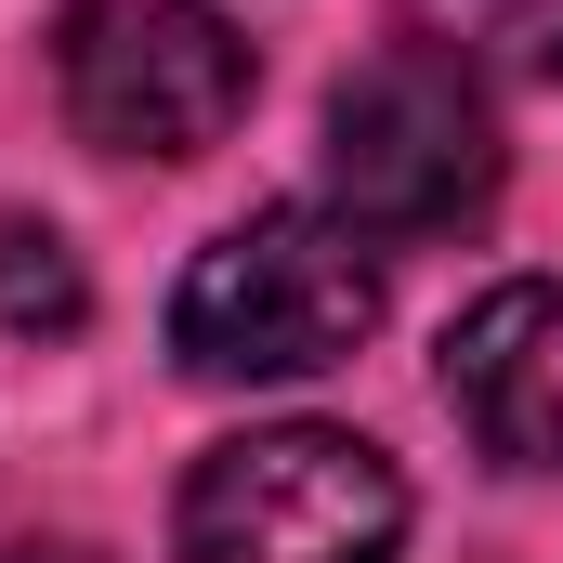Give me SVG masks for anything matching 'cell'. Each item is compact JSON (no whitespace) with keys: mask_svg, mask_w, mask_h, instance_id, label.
Segmentation results:
<instances>
[{"mask_svg":"<svg viewBox=\"0 0 563 563\" xmlns=\"http://www.w3.org/2000/svg\"><path fill=\"white\" fill-rule=\"evenodd\" d=\"M367 328H380V236H354L341 210H301V197L223 223L184 263V288H170V367L184 380H223V394L314 380Z\"/></svg>","mask_w":563,"mask_h":563,"instance_id":"6da1fadb","label":"cell"},{"mask_svg":"<svg viewBox=\"0 0 563 563\" xmlns=\"http://www.w3.org/2000/svg\"><path fill=\"white\" fill-rule=\"evenodd\" d=\"M498 170H511V144H498L485 79L432 40L367 53L328 92V197L354 236H459L498 197Z\"/></svg>","mask_w":563,"mask_h":563,"instance_id":"7a4b0ae2","label":"cell"},{"mask_svg":"<svg viewBox=\"0 0 563 563\" xmlns=\"http://www.w3.org/2000/svg\"><path fill=\"white\" fill-rule=\"evenodd\" d=\"M394 551H407V472L328 420L210 445L170 511V563H394Z\"/></svg>","mask_w":563,"mask_h":563,"instance_id":"3957f363","label":"cell"},{"mask_svg":"<svg viewBox=\"0 0 563 563\" xmlns=\"http://www.w3.org/2000/svg\"><path fill=\"white\" fill-rule=\"evenodd\" d=\"M53 92H66V132L106 157H210L250 119L263 66L210 0H66Z\"/></svg>","mask_w":563,"mask_h":563,"instance_id":"277c9868","label":"cell"},{"mask_svg":"<svg viewBox=\"0 0 563 563\" xmlns=\"http://www.w3.org/2000/svg\"><path fill=\"white\" fill-rule=\"evenodd\" d=\"M445 407L498 472H563V288L511 276L445 328Z\"/></svg>","mask_w":563,"mask_h":563,"instance_id":"5b68a950","label":"cell"},{"mask_svg":"<svg viewBox=\"0 0 563 563\" xmlns=\"http://www.w3.org/2000/svg\"><path fill=\"white\" fill-rule=\"evenodd\" d=\"M432 53H459L472 79H563V0H407Z\"/></svg>","mask_w":563,"mask_h":563,"instance_id":"8992f818","label":"cell"},{"mask_svg":"<svg viewBox=\"0 0 563 563\" xmlns=\"http://www.w3.org/2000/svg\"><path fill=\"white\" fill-rule=\"evenodd\" d=\"M79 314H92V288H79V250H66L53 223L0 210V328H26V341H66Z\"/></svg>","mask_w":563,"mask_h":563,"instance_id":"52a82bcc","label":"cell"}]
</instances>
